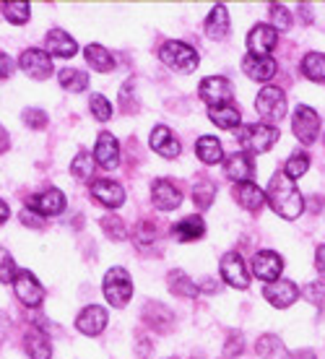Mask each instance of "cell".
<instances>
[{
	"instance_id": "1",
	"label": "cell",
	"mask_w": 325,
	"mask_h": 359,
	"mask_svg": "<svg viewBox=\"0 0 325 359\" xmlns=\"http://www.w3.org/2000/svg\"><path fill=\"white\" fill-rule=\"evenodd\" d=\"M268 203L281 219H297L302 211H305V201H302V193L297 190L294 180H289L284 172H276L271 177V185H268Z\"/></svg>"
},
{
	"instance_id": "2",
	"label": "cell",
	"mask_w": 325,
	"mask_h": 359,
	"mask_svg": "<svg viewBox=\"0 0 325 359\" xmlns=\"http://www.w3.org/2000/svg\"><path fill=\"white\" fill-rule=\"evenodd\" d=\"M104 299H107L112 307H125L130 302V297H133V281H130V273L125 269H109L104 273Z\"/></svg>"
},
{
	"instance_id": "3",
	"label": "cell",
	"mask_w": 325,
	"mask_h": 359,
	"mask_svg": "<svg viewBox=\"0 0 325 359\" xmlns=\"http://www.w3.org/2000/svg\"><path fill=\"white\" fill-rule=\"evenodd\" d=\"M159 57L180 73H193L198 68V53L185 42H164Z\"/></svg>"
},
{
	"instance_id": "4",
	"label": "cell",
	"mask_w": 325,
	"mask_h": 359,
	"mask_svg": "<svg viewBox=\"0 0 325 359\" xmlns=\"http://www.w3.org/2000/svg\"><path fill=\"white\" fill-rule=\"evenodd\" d=\"M279 141V130L268 123H258V126H247L240 130V144L253 154H265L273 144Z\"/></svg>"
},
{
	"instance_id": "5",
	"label": "cell",
	"mask_w": 325,
	"mask_h": 359,
	"mask_svg": "<svg viewBox=\"0 0 325 359\" xmlns=\"http://www.w3.org/2000/svg\"><path fill=\"white\" fill-rule=\"evenodd\" d=\"M255 109H258V115L263 120L279 123L281 117L286 115V97H284V91L276 89V86H265L258 94V99H255Z\"/></svg>"
},
{
	"instance_id": "6",
	"label": "cell",
	"mask_w": 325,
	"mask_h": 359,
	"mask_svg": "<svg viewBox=\"0 0 325 359\" xmlns=\"http://www.w3.org/2000/svg\"><path fill=\"white\" fill-rule=\"evenodd\" d=\"M291 130L302 144H315L317 133H320V117H317L315 109L307 107V104H299L294 109V117H291Z\"/></svg>"
},
{
	"instance_id": "7",
	"label": "cell",
	"mask_w": 325,
	"mask_h": 359,
	"mask_svg": "<svg viewBox=\"0 0 325 359\" xmlns=\"http://www.w3.org/2000/svg\"><path fill=\"white\" fill-rule=\"evenodd\" d=\"M13 289H16V297L21 305L27 307H39L42 305V297H45V289L36 281L34 273L29 271H18L16 278H13Z\"/></svg>"
},
{
	"instance_id": "8",
	"label": "cell",
	"mask_w": 325,
	"mask_h": 359,
	"mask_svg": "<svg viewBox=\"0 0 325 359\" xmlns=\"http://www.w3.org/2000/svg\"><path fill=\"white\" fill-rule=\"evenodd\" d=\"M232 83L224 76H208L206 81H200V99L211 107H224L232 99Z\"/></svg>"
},
{
	"instance_id": "9",
	"label": "cell",
	"mask_w": 325,
	"mask_h": 359,
	"mask_svg": "<svg viewBox=\"0 0 325 359\" xmlns=\"http://www.w3.org/2000/svg\"><path fill=\"white\" fill-rule=\"evenodd\" d=\"M221 276L229 287L247 289L250 287V273H247V263L242 261L240 252H226L221 258Z\"/></svg>"
},
{
	"instance_id": "10",
	"label": "cell",
	"mask_w": 325,
	"mask_h": 359,
	"mask_svg": "<svg viewBox=\"0 0 325 359\" xmlns=\"http://www.w3.org/2000/svg\"><path fill=\"white\" fill-rule=\"evenodd\" d=\"M276 39H279V32L271 24H255L253 32L247 34V50L255 57H268V53L276 47Z\"/></svg>"
},
{
	"instance_id": "11",
	"label": "cell",
	"mask_w": 325,
	"mask_h": 359,
	"mask_svg": "<svg viewBox=\"0 0 325 359\" xmlns=\"http://www.w3.org/2000/svg\"><path fill=\"white\" fill-rule=\"evenodd\" d=\"M29 208L39 216H57L65 211V196L57 188H50L39 196L29 198Z\"/></svg>"
},
{
	"instance_id": "12",
	"label": "cell",
	"mask_w": 325,
	"mask_h": 359,
	"mask_svg": "<svg viewBox=\"0 0 325 359\" xmlns=\"http://www.w3.org/2000/svg\"><path fill=\"white\" fill-rule=\"evenodd\" d=\"M91 196L107 208H118L125 203V190L115 180H94L91 182Z\"/></svg>"
},
{
	"instance_id": "13",
	"label": "cell",
	"mask_w": 325,
	"mask_h": 359,
	"mask_svg": "<svg viewBox=\"0 0 325 359\" xmlns=\"http://www.w3.org/2000/svg\"><path fill=\"white\" fill-rule=\"evenodd\" d=\"M21 71L32 76V79H47L53 73V57L42 50H27V53L18 57Z\"/></svg>"
},
{
	"instance_id": "14",
	"label": "cell",
	"mask_w": 325,
	"mask_h": 359,
	"mask_svg": "<svg viewBox=\"0 0 325 359\" xmlns=\"http://www.w3.org/2000/svg\"><path fill=\"white\" fill-rule=\"evenodd\" d=\"M76 328L83 333V336H97L107 328V310L99 305H89L83 307L78 318H76Z\"/></svg>"
},
{
	"instance_id": "15",
	"label": "cell",
	"mask_w": 325,
	"mask_h": 359,
	"mask_svg": "<svg viewBox=\"0 0 325 359\" xmlns=\"http://www.w3.org/2000/svg\"><path fill=\"white\" fill-rule=\"evenodd\" d=\"M148 144H151V149H154L156 154H162L164 159H177L180 151H182V144L177 141V135L164 126H156L154 130H151Z\"/></svg>"
},
{
	"instance_id": "16",
	"label": "cell",
	"mask_w": 325,
	"mask_h": 359,
	"mask_svg": "<svg viewBox=\"0 0 325 359\" xmlns=\"http://www.w3.org/2000/svg\"><path fill=\"white\" fill-rule=\"evenodd\" d=\"M94 159L104 170H115L120 164V144L112 133H99L97 146H94Z\"/></svg>"
},
{
	"instance_id": "17",
	"label": "cell",
	"mask_w": 325,
	"mask_h": 359,
	"mask_svg": "<svg viewBox=\"0 0 325 359\" xmlns=\"http://www.w3.org/2000/svg\"><path fill=\"white\" fill-rule=\"evenodd\" d=\"M263 294H265V299H268L273 307H289L297 302L299 289L294 281H271V284H265Z\"/></svg>"
},
{
	"instance_id": "18",
	"label": "cell",
	"mask_w": 325,
	"mask_h": 359,
	"mask_svg": "<svg viewBox=\"0 0 325 359\" xmlns=\"http://www.w3.org/2000/svg\"><path fill=\"white\" fill-rule=\"evenodd\" d=\"M284 269V261H281L279 252L273 250H261L258 255L253 258V271L255 276L261 278V281H276Z\"/></svg>"
},
{
	"instance_id": "19",
	"label": "cell",
	"mask_w": 325,
	"mask_h": 359,
	"mask_svg": "<svg viewBox=\"0 0 325 359\" xmlns=\"http://www.w3.org/2000/svg\"><path fill=\"white\" fill-rule=\"evenodd\" d=\"M224 175L232 180V182H240V185H242V182H250L255 175L253 159H250L247 154H232L224 162Z\"/></svg>"
},
{
	"instance_id": "20",
	"label": "cell",
	"mask_w": 325,
	"mask_h": 359,
	"mask_svg": "<svg viewBox=\"0 0 325 359\" xmlns=\"http://www.w3.org/2000/svg\"><path fill=\"white\" fill-rule=\"evenodd\" d=\"M151 198H154V206L159 211H172L182 203V193L172 185L170 180H156L154 188H151Z\"/></svg>"
},
{
	"instance_id": "21",
	"label": "cell",
	"mask_w": 325,
	"mask_h": 359,
	"mask_svg": "<svg viewBox=\"0 0 325 359\" xmlns=\"http://www.w3.org/2000/svg\"><path fill=\"white\" fill-rule=\"evenodd\" d=\"M242 71L253 79V81H271L276 76V60L273 57H255L247 55L242 60Z\"/></svg>"
},
{
	"instance_id": "22",
	"label": "cell",
	"mask_w": 325,
	"mask_h": 359,
	"mask_svg": "<svg viewBox=\"0 0 325 359\" xmlns=\"http://www.w3.org/2000/svg\"><path fill=\"white\" fill-rule=\"evenodd\" d=\"M47 53L55 55V57H73V55L78 53V45H76V39L68 32L53 29L47 34Z\"/></svg>"
},
{
	"instance_id": "23",
	"label": "cell",
	"mask_w": 325,
	"mask_h": 359,
	"mask_svg": "<svg viewBox=\"0 0 325 359\" xmlns=\"http://www.w3.org/2000/svg\"><path fill=\"white\" fill-rule=\"evenodd\" d=\"M172 232L182 243H195V240H200L206 234V224H203L200 216H185V219H180L177 224L172 226Z\"/></svg>"
},
{
	"instance_id": "24",
	"label": "cell",
	"mask_w": 325,
	"mask_h": 359,
	"mask_svg": "<svg viewBox=\"0 0 325 359\" xmlns=\"http://www.w3.org/2000/svg\"><path fill=\"white\" fill-rule=\"evenodd\" d=\"M24 349H27V354L32 359H50L53 357V346H50L47 336L39 331V328H34V331H29L27 336H24Z\"/></svg>"
},
{
	"instance_id": "25",
	"label": "cell",
	"mask_w": 325,
	"mask_h": 359,
	"mask_svg": "<svg viewBox=\"0 0 325 359\" xmlns=\"http://www.w3.org/2000/svg\"><path fill=\"white\" fill-rule=\"evenodd\" d=\"M226 32H229V11H226V6H214V11L206 18V36L224 39Z\"/></svg>"
},
{
	"instance_id": "26",
	"label": "cell",
	"mask_w": 325,
	"mask_h": 359,
	"mask_svg": "<svg viewBox=\"0 0 325 359\" xmlns=\"http://www.w3.org/2000/svg\"><path fill=\"white\" fill-rule=\"evenodd\" d=\"M235 196H237V201H240V206H244L247 211H258V208L265 203V193H263L255 182H242V185H237Z\"/></svg>"
},
{
	"instance_id": "27",
	"label": "cell",
	"mask_w": 325,
	"mask_h": 359,
	"mask_svg": "<svg viewBox=\"0 0 325 359\" xmlns=\"http://www.w3.org/2000/svg\"><path fill=\"white\" fill-rule=\"evenodd\" d=\"M195 154H198L200 162L206 164H219L221 156H224L221 144H219V138H214V135H200L198 144H195Z\"/></svg>"
},
{
	"instance_id": "28",
	"label": "cell",
	"mask_w": 325,
	"mask_h": 359,
	"mask_svg": "<svg viewBox=\"0 0 325 359\" xmlns=\"http://www.w3.org/2000/svg\"><path fill=\"white\" fill-rule=\"evenodd\" d=\"M83 55H86V63H89L94 71L109 73L112 68H115V57H112V53H107L102 45H89Z\"/></svg>"
},
{
	"instance_id": "29",
	"label": "cell",
	"mask_w": 325,
	"mask_h": 359,
	"mask_svg": "<svg viewBox=\"0 0 325 359\" xmlns=\"http://www.w3.org/2000/svg\"><path fill=\"white\" fill-rule=\"evenodd\" d=\"M302 73L310 81L325 83V55L323 53H307L302 57Z\"/></svg>"
},
{
	"instance_id": "30",
	"label": "cell",
	"mask_w": 325,
	"mask_h": 359,
	"mask_svg": "<svg viewBox=\"0 0 325 359\" xmlns=\"http://www.w3.org/2000/svg\"><path fill=\"white\" fill-rule=\"evenodd\" d=\"M167 287H170V292H174L177 297H188V299L198 297V287H195V284H193L182 271H170V276H167Z\"/></svg>"
},
{
	"instance_id": "31",
	"label": "cell",
	"mask_w": 325,
	"mask_h": 359,
	"mask_svg": "<svg viewBox=\"0 0 325 359\" xmlns=\"http://www.w3.org/2000/svg\"><path fill=\"white\" fill-rule=\"evenodd\" d=\"M57 81H60V86H63L65 91H83L86 86H89V76L83 71H78V68H63V71L57 73Z\"/></svg>"
},
{
	"instance_id": "32",
	"label": "cell",
	"mask_w": 325,
	"mask_h": 359,
	"mask_svg": "<svg viewBox=\"0 0 325 359\" xmlns=\"http://www.w3.org/2000/svg\"><path fill=\"white\" fill-rule=\"evenodd\" d=\"M211 123L219 128H224V130H232L242 123V115L237 112L232 104H224V107H211Z\"/></svg>"
},
{
	"instance_id": "33",
	"label": "cell",
	"mask_w": 325,
	"mask_h": 359,
	"mask_svg": "<svg viewBox=\"0 0 325 359\" xmlns=\"http://www.w3.org/2000/svg\"><path fill=\"white\" fill-rule=\"evenodd\" d=\"M144 320L151 325V328H156V331H164V328L172 323V313L164 310V305H159V302H151V305L144 310Z\"/></svg>"
},
{
	"instance_id": "34",
	"label": "cell",
	"mask_w": 325,
	"mask_h": 359,
	"mask_svg": "<svg viewBox=\"0 0 325 359\" xmlns=\"http://www.w3.org/2000/svg\"><path fill=\"white\" fill-rule=\"evenodd\" d=\"M214 196H216V185L211 180H198L195 182V190H193V198H195V206L208 208L214 203Z\"/></svg>"
},
{
	"instance_id": "35",
	"label": "cell",
	"mask_w": 325,
	"mask_h": 359,
	"mask_svg": "<svg viewBox=\"0 0 325 359\" xmlns=\"http://www.w3.org/2000/svg\"><path fill=\"white\" fill-rule=\"evenodd\" d=\"M255 351L261 354L263 359H276L279 354H284V344L276 336H261L258 344H255Z\"/></svg>"
},
{
	"instance_id": "36",
	"label": "cell",
	"mask_w": 325,
	"mask_h": 359,
	"mask_svg": "<svg viewBox=\"0 0 325 359\" xmlns=\"http://www.w3.org/2000/svg\"><path fill=\"white\" fill-rule=\"evenodd\" d=\"M3 16L11 24H27L32 16V6L29 3H3Z\"/></svg>"
},
{
	"instance_id": "37",
	"label": "cell",
	"mask_w": 325,
	"mask_h": 359,
	"mask_svg": "<svg viewBox=\"0 0 325 359\" xmlns=\"http://www.w3.org/2000/svg\"><path fill=\"white\" fill-rule=\"evenodd\" d=\"M307 170H310V156L299 151V154H291L289 156V162H286V167H284V175H286L289 180H297Z\"/></svg>"
},
{
	"instance_id": "38",
	"label": "cell",
	"mask_w": 325,
	"mask_h": 359,
	"mask_svg": "<svg viewBox=\"0 0 325 359\" xmlns=\"http://www.w3.org/2000/svg\"><path fill=\"white\" fill-rule=\"evenodd\" d=\"M71 172H73V177L89 180L91 175H94V159H91V156L86 151H81L78 156H76V159H73Z\"/></svg>"
},
{
	"instance_id": "39",
	"label": "cell",
	"mask_w": 325,
	"mask_h": 359,
	"mask_svg": "<svg viewBox=\"0 0 325 359\" xmlns=\"http://www.w3.org/2000/svg\"><path fill=\"white\" fill-rule=\"evenodd\" d=\"M102 232L107 234L109 240H123L125 237V224H123V219H118V216H102Z\"/></svg>"
},
{
	"instance_id": "40",
	"label": "cell",
	"mask_w": 325,
	"mask_h": 359,
	"mask_svg": "<svg viewBox=\"0 0 325 359\" xmlns=\"http://www.w3.org/2000/svg\"><path fill=\"white\" fill-rule=\"evenodd\" d=\"M16 273H18L16 261L11 258V252L6 250V248H0V281H3V284H13Z\"/></svg>"
},
{
	"instance_id": "41",
	"label": "cell",
	"mask_w": 325,
	"mask_h": 359,
	"mask_svg": "<svg viewBox=\"0 0 325 359\" xmlns=\"http://www.w3.org/2000/svg\"><path fill=\"white\" fill-rule=\"evenodd\" d=\"M91 115L97 117V120H109L112 117V107H109V102L104 94H91Z\"/></svg>"
},
{
	"instance_id": "42",
	"label": "cell",
	"mask_w": 325,
	"mask_h": 359,
	"mask_svg": "<svg viewBox=\"0 0 325 359\" xmlns=\"http://www.w3.org/2000/svg\"><path fill=\"white\" fill-rule=\"evenodd\" d=\"M271 21H273V29H276V32H289V27H291L289 8H284V6H271Z\"/></svg>"
},
{
	"instance_id": "43",
	"label": "cell",
	"mask_w": 325,
	"mask_h": 359,
	"mask_svg": "<svg viewBox=\"0 0 325 359\" xmlns=\"http://www.w3.org/2000/svg\"><path fill=\"white\" fill-rule=\"evenodd\" d=\"M305 297H307V302H312L315 307H323L325 305V284L323 281H310L307 287H305Z\"/></svg>"
},
{
	"instance_id": "44",
	"label": "cell",
	"mask_w": 325,
	"mask_h": 359,
	"mask_svg": "<svg viewBox=\"0 0 325 359\" xmlns=\"http://www.w3.org/2000/svg\"><path fill=\"white\" fill-rule=\"evenodd\" d=\"M24 123H27L32 130H39V128H45L47 126V115L42 112V109H34V107H29L24 109Z\"/></svg>"
},
{
	"instance_id": "45",
	"label": "cell",
	"mask_w": 325,
	"mask_h": 359,
	"mask_svg": "<svg viewBox=\"0 0 325 359\" xmlns=\"http://www.w3.org/2000/svg\"><path fill=\"white\" fill-rule=\"evenodd\" d=\"M156 240V232H154V226L148 224V222H141L136 229V245L138 248H148V245Z\"/></svg>"
},
{
	"instance_id": "46",
	"label": "cell",
	"mask_w": 325,
	"mask_h": 359,
	"mask_svg": "<svg viewBox=\"0 0 325 359\" xmlns=\"http://www.w3.org/2000/svg\"><path fill=\"white\" fill-rule=\"evenodd\" d=\"M242 351V333H232L229 336V349H224V354H226V359H232L235 354H240Z\"/></svg>"
},
{
	"instance_id": "47",
	"label": "cell",
	"mask_w": 325,
	"mask_h": 359,
	"mask_svg": "<svg viewBox=\"0 0 325 359\" xmlns=\"http://www.w3.org/2000/svg\"><path fill=\"white\" fill-rule=\"evenodd\" d=\"M13 68H16L13 57H8L6 53H0V81H3V79H8L11 73H13Z\"/></svg>"
},
{
	"instance_id": "48",
	"label": "cell",
	"mask_w": 325,
	"mask_h": 359,
	"mask_svg": "<svg viewBox=\"0 0 325 359\" xmlns=\"http://www.w3.org/2000/svg\"><path fill=\"white\" fill-rule=\"evenodd\" d=\"M315 269H317V273L325 276V245H320L315 252Z\"/></svg>"
},
{
	"instance_id": "49",
	"label": "cell",
	"mask_w": 325,
	"mask_h": 359,
	"mask_svg": "<svg viewBox=\"0 0 325 359\" xmlns=\"http://www.w3.org/2000/svg\"><path fill=\"white\" fill-rule=\"evenodd\" d=\"M21 219H24V224H29V226H42V219H39V214H34V211H24Z\"/></svg>"
},
{
	"instance_id": "50",
	"label": "cell",
	"mask_w": 325,
	"mask_h": 359,
	"mask_svg": "<svg viewBox=\"0 0 325 359\" xmlns=\"http://www.w3.org/2000/svg\"><path fill=\"white\" fill-rule=\"evenodd\" d=\"M8 151V133H6V128L0 126V154Z\"/></svg>"
},
{
	"instance_id": "51",
	"label": "cell",
	"mask_w": 325,
	"mask_h": 359,
	"mask_svg": "<svg viewBox=\"0 0 325 359\" xmlns=\"http://www.w3.org/2000/svg\"><path fill=\"white\" fill-rule=\"evenodd\" d=\"M203 281H206V284L200 287L203 292H216V289H219V284H214V278H203Z\"/></svg>"
},
{
	"instance_id": "52",
	"label": "cell",
	"mask_w": 325,
	"mask_h": 359,
	"mask_svg": "<svg viewBox=\"0 0 325 359\" xmlns=\"http://www.w3.org/2000/svg\"><path fill=\"white\" fill-rule=\"evenodd\" d=\"M291 359H315L312 351H297V354H291Z\"/></svg>"
},
{
	"instance_id": "53",
	"label": "cell",
	"mask_w": 325,
	"mask_h": 359,
	"mask_svg": "<svg viewBox=\"0 0 325 359\" xmlns=\"http://www.w3.org/2000/svg\"><path fill=\"white\" fill-rule=\"evenodd\" d=\"M6 219H8V206H6L3 201H0V224H3Z\"/></svg>"
}]
</instances>
